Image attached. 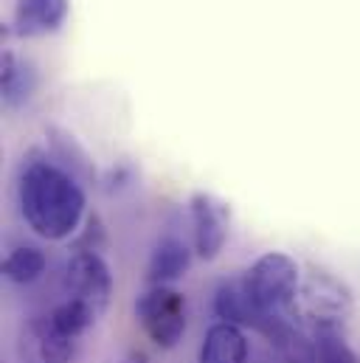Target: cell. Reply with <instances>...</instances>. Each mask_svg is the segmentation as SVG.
Instances as JSON below:
<instances>
[{
	"label": "cell",
	"mask_w": 360,
	"mask_h": 363,
	"mask_svg": "<svg viewBox=\"0 0 360 363\" xmlns=\"http://www.w3.org/2000/svg\"><path fill=\"white\" fill-rule=\"evenodd\" d=\"M20 214L43 240H68L85 217L79 181L51 161H28L17 181Z\"/></svg>",
	"instance_id": "6da1fadb"
},
{
	"label": "cell",
	"mask_w": 360,
	"mask_h": 363,
	"mask_svg": "<svg viewBox=\"0 0 360 363\" xmlns=\"http://www.w3.org/2000/svg\"><path fill=\"white\" fill-rule=\"evenodd\" d=\"M290 313H296V321L307 335L341 333L352 313V293L332 273L313 268L301 279V287Z\"/></svg>",
	"instance_id": "7a4b0ae2"
},
{
	"label": "cell",
	"mask_w": 360,
	"mask_h": 363,
	"mask_svg": "<svg viewBox=\"0 0 360 363\" xmlns=\"http://www.w3.org/2000/svg\"><path fill=\"white\" fill-rule=\"evenodd\" d=\"M242 281H245L248 293L254 296V301L265 313L287 315L293 310L298 287H301V271L293 257H287L281 251H268L248 268Z\"/></svg>",
	"instance_id": "3957f363"
},
{
	"label": "cell",
	"mask_w": 360,
	"mask_h": 363,
	"mask_svg": "<svg viewBox=\"0 0 360 363\" xmlns=\"http://www.w3.org/2000/svg\"><path fill=\"white\" fill-rule=\"evenodd\" d=\"M135 318L161 350H175L186 333V296L169 284H150L135 298Z\"/></svg>",
	"instance_id": "277c9868"
},
{
	"label": "cell",
	"mask_w": 360,
	"mask_h": 363,
	"mask_svg": "<svg viewBox=\"0 0 360 363\" xmlns=\"http://www.w3.org/2000/svg\"><path fill=\"white\" fill-rule=\"evenodd\" d=\"M65 296L85 301L96 315H101L113 296V273L99 251H74L62 271Z\"/></svg>",
	"instance_id": "5b68a950"
},
{
	"label": "cell",
	"mask_w": 360,
	"mask_h": 363,
	"mask_svg": "<svg viewBox=\"0 0 360 363\" xmlns=\"http://www.w3.org/2000/svg\"><path fill=\"white\" fill-rule=\"evenodd\" d=\"M189 208H191V225H194V251L200 259L211 262L225 248V240L231 231V208L206 191H197Z\"/></svg>",
	"instance_id": "8992f818"
},
{
	"label": "cell",
	"mask_w": 360,
	"mask_h": 363,
	"mask_svg": "<svg viewBox=\"0 0 360 363\" xmlns=\"http://www.w3.org/2000/svg\"><path fill=\"white\" fill-rule=\"evenodd\" d=\"M68 17V0H17L14 6V34L45 37L62 28Z\"/></svg>",
	"instance_id": "52a82bcc"
},
{
	"label": "cell",
	"mask_w": 360,
	"mask_h": 363,
	"mask_svg": "<svg viewBox=\"0 0 360 363\" xmlns=\"http://www.w3.org/2000/svg\"><path fill=\"white\" fill-rule=\"evenodd\" d=\"M248 361V338L245 330L228 321H217L206 330L200 344L197 363H245Z\"/></svg>",
	"instance_id": "ba28073f"
},
{
	"label": "cell",
	"mask_w": 360,
	"mask_h": 363,
	"mask_svg": "<svg viewBox=\"0 0 360 363\" xmlns=\"http://www.w3.org/2000/svg\"><path fill=\"white\" fill-rule=\"evenodd\" d=\"M31 355L37 363H74L77 358V338L60 333L48 315H37L28 324Z\"/></svg>",
	"instance_id": "9c48e42d"
},
{
	"label": "cell",
	"mask_w": 360,
	"mask_h": 363,
	"mask_svg": "<svg viewBox=\"0 0 360 363\" xmlns=\"http://www.w3.org/2000/svg\"><path fill=\"white\" fill-rule=\"evenodd\" d=\"M37 71L28 60L3 51V62H0V91L6 107H23L34 99L37 93Z\"/></svg>",
	"instance_id": "30bf717a"
},
{
	"label": "cell",
	"mask_w": 360,
	"mask_h": 363,
	"mask_svg": "<svg viewBox=\"0 0 360 363\" xmlns=\"http://www.w3.org/2000/svg\"><path fill=\"white\" fill-rule=\"evenodd\" d=\"M191 265V251L183 240L167 237L155 245L150 265H147V281L150 284H172L180 276H186Z\"/></svg>",
	"instance_id": "8fae6325"
},
{
	"label": "cell",
	"mask_w": 360,
	"mask_h": 363,
	"mask_svg": "<svg viewBox=\"0 0 360 363\" xmlns=\"http://www.w3.org/2000/svg\"><path fill=\"white\" fill-rule=\"evenodd\" d=\"M45 315L51 318V324H54L60 333H65L68 338H77V341H79L82 333H88L90 327L99 321V315L90 310L85 301L71 298V296H65V298H62L57 307H51Z\"/></svg>",
	"instance_id": "7c38bea8"
},
{
	"label": "cell",
	"mask_w": 360,
	"mask_h": 363,
	"mask_svg": "<svg viewBox=\"0 0 360 363\" xmlns=\"http://www.w3.org/2000/svg\"><path fill=\"white\" fill-rule=\"evenodd\" d=\"M45 254L34 245H20L3 259V276L14 284H31L45 273Z\"/></svg>",
	"instance_id": "4fadbf2b"
},
{
	"label": "cell",
	"mask_w": 360,
	"mask_h": 363,
	"mask_svg": "<svg viewBox=\"0 0 360 363\" xmlns=\"http://www.w3.org/2000/svg\"><path fill=\"white\" fill-rule=\"evenodd\" d=\"M48 135H51V144H54L57 158L71 169V175H74V178H77V175L88 178L90 175V158L85 155V150L74 141V135H68V133H62V130H57V127H51V130H48Z\"/></svg>",
	"instance_id": "5bb4252c"
},
{
	"label": "cell",
	"mask_w": 360,
	"mask_h": 363,
	"mask_svg": "<svg viewBox=\"0 0 360 363\" xmlns=\"http://www.w3.org/2000/svg\"><path fill=\"white\" fill-rule=\"evenodd\" d=\"M118 363H150V361H147V355H144V352H130L124 361H118Z\"/></svg>",
	"instance_id": "9a60e30c"
}]
</instances>
